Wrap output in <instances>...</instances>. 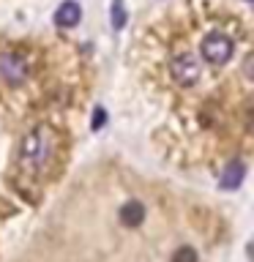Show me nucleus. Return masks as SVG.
Segmentation results:
<instances>
[{
	"label": "nucleus",
	"mask_w": 254,
	"mask_h": 262,
	"mask_svg": "<svg viewBox=\"0 0 254 262\" xmlns=\"http://www.w3.org/2000/svg\"><path fill=\"white\" fill-rule=\"evenodd\" d=\"M49 150H52L49 128H44V126L30 128L28 134L22 137V145H19V164H22V169L36 172L41 164L49 159Z\"/></svg>",
	"instance_id": "obj_1"
},
{
	"label": "nucleus",
	"mask_w": 254,
	"mask_h": 262,
	"mask_svg": "<svg viewBox=\"0 0 254 262\" xmlns=\"http://www.w3.org/2000/svg\"><path fill=\"white\" fill-rule=\"evenodd\" d=\"M200 55H202V60L208 66H216V69H219V66H227L229 57L235 55V41L229 38L227 33L213 30V33H208V36L202 38Z\"/></svg>",
	"instance_id": "obj_2"
},
{
	"label": "nucleus",
	"mask_w": 254,
	"mask_h": 262,
	"mask_svg": "<svg viewBox=\"0 0 254 262\" xmlns=\"http://www.w3.org/2000/svg\"><path fill=\"white\" fill-rule=\"evenodd\" d=\"M170 77L175 79L180 88H194L197 82L202 79V66L194 55L180 52L170 60Z\"/></svg>",
	"instance_id": "obj_3"
},
{
	"label": "nucleus",
	"mask_w": 254,
	"mask_h": 262,
	"mask_svg": "<svg viewBox=\"0 0 254 262\" xmlns=\"http://www.w3.org/2000/svg\"><path fill=\"white\" fill-rule=\"evenodd\" d=\"M0 77H3L11 88L22 85L30 77V63L25 60L19 52H3L0 55Z\"/></svg>",
	"instance_id": "obj_4"
},
{
	"label": "nucleus",
	"mask_w": 254,
	"mask_h": 262,
	"mask_svg": "<svg viewBox=\"0 0 254 262\" xmlns=\"http://www.w3.org/2000/svg\"><path fill=\"white\" fill-rule=\"evenodd\" d=\"M79 19H82V6L77 0H63V3L57 6L55 25H60V28H74V25H79Z\"/></svg>",
	"instance_id": "obj_5"
},
{
	"label": "nucleus",
	"mask_w": 254,
	"mask_h": 262,
	"mask_svg": "<svg viewBox=\"0 0 254 262\" xmlns=\"http://www.w3.org/2000/svg\"><path fill=\"white\" fill-rule=\"evenodd\" d=\"M118 216H120V221H123L126 227H139V224L145 221V205L139 202V200H129V202L120 208Z\"/></svg>",
	"instance_id": "obj_6"
},
{
	"label": "nucleus",
	"mask_w": 254,
	"mask_h": 262,
	"mask_svg": "<svg viewBox=\"0 0 254 262\" xmlns=\"http://www.w3.org/2000/svg\"><path fill=\"white\" fill-rule=\"evenodd\" d=\"M246 175V167L241 161H232L229 167L224 169V178H221V188H238L241 186V180Z\"/></svg>",
	"instance_id": "obj_7"
},
{
	"label": "nucleus",
	"mask_w": 254,
	"mask_h": 262,
	"mask_svg": "<svg viewBox=\"0 0 254 262\" xmlns=\"http://www.w3.org/2000/svg\"><path fill=\"white\" fill-rule=\"evenodd\" d=\"M110 16H112V28L115 30H120L123 25H126V6H123V0H112Z\"/></svg>",
	"instance_id": "obj_8"
},
{
	"label": "nucleus",
	"mask_w": 254,
	"mask_h": 262,
	"mask_svg": "<svg viewBox=\"0 0 254 262\" xmlns=\"http://www.w3.org/2000/svg\"><path fill=\"white\" fill-rule=\"evenodd\" d=\"M170 262H197V251L192 249V246H180V249L172 251Z\"/></svg>",
	"instance_id": "obj_9"
},
{
	"label": "nucleus",
	"mask_w": 254,
	"mask_h": 262,
	"mask_svg": "<svg viewBox=\"0 0 254 262\" xmlns=\"http://www.w3.org/2000/svg\"><path fill=\"white\" fill-rule=\"evenodd\" d=\"M104 123H107V112H104V106H96V110H93V120H90V128L98 131V128L104 126Z\"/></svg>",
	"instance_id": "obj_10"
}]
</instances>
